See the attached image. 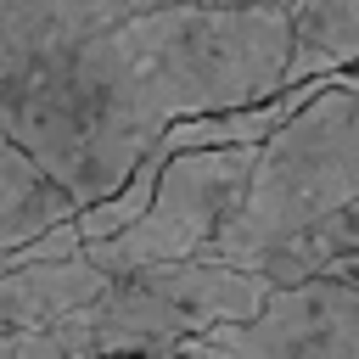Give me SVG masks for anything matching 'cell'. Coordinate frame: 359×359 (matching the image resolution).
<instances>
[{"mask_svg":"<svg viewBox=\"0 0 359 359\" xmlns=\"http://www.w3.org/2000/svg\"><path fill=\"white\" fill-rule=\"evenodd\" d=\"M292 28L286 0H157L39 62L0 118L90 208L163 146L168 123L275 95Z\"/></svg>","mask_w":359,"mask_h":359,"instance_id":"1","label":"cell"},{"mask_svg":"<svg viewBox=\"0 0 359 359\" xmlns=\"http://www.w3.org/2000/svg\"><path fill=\"white\" fill-rule=\"evenodd\" d=\"M348 202H359V84L331 73V84L264 140L247 196L219 224L208 252L264 269L275 247Z\"/></svg>","mask_w":359,"mask_h":359,"instance_id":"2","label":"cell"},{"mask_svg":"<svg viewBox=\"0 0 359 359\" xmlns=\"http://www.w3.org/2000/svg\"><path fill=\"white\" fill-rule=\"evenodd\" d=\"M258 151L264 146H185V151H174L157 174L151 208L129 230H118L107 241H90L84 252L107 275H129L140 264H168V258L208 252L219 224L241 208L247 180L258 168Z\"/></svg>","mask_w":359,"mask_h":359,"instance_id":"3","label":"cell"},{"mask_svg":"<svg viewBox=\"0 0 359 359\" xmlns=\"http://www.w3.org/2000/svg\"><path fill=\"white\" fill-rule=\"evenodd\" d=\"M185 359H359V280L309 275L275 286L252 320L180 342Z\"/></svg>","mask_w":359,"mask_h":359,"instance_id":"4","label":"cell"},{"mask_svg":"<svg viewBox=\"0 0 359 359\" xmlns=\"http://www.w3.org/2000/svg\"><path fill=\"white\" fill-rule=\"evenodd\" d=\"M56 337L67 342L73 359H163L180 353L185 337H196L191 314L157 292L146 275H112L107 292H95L90 303H79L67 320H56Z\"/></svg>","mask_w":359,"mask_h":359,"instance_id":"5","label":"cell"},{"mask_svg":"<svg viewBox=\"0 0 359 359\" xmlns=\"http://www.w3.org/2000/svg\"><path fill=\"white\" fill-rule=\"evenodd\" d=\"M140 6L157 0H0V107L28 84L39 62Z\"/></svg>","mask_w":359,"mask_h":359,"instance_id":"6","label":"cell"},{"mask_svg":"<svg viewBox=\"0 0 359 359\" xmlns=\"http://www.w3.org/2000/svg\"><path fill=\"white\" fill-rule=\"evenodd\" d=\"M73 213H79V196L0 118V252L34 241L39 230H50L56 219H73Z\"/></svg>","mask_w":359,"mask_h":359,"instance_id":"7","label":"cell"},{"mask_svg":"<svg viewBox=\"0 0 359 359\" xmlns=\"http://www.w3.org/2000/svg\"><path fill=\"white\" fill-rule=\"evenodd\" d=\"M292 67L286 84L342 73L359 62V0H297L292 6Z\"/></svg>","mask_w":359,"mask_h":359,"instance_id":"8","label":"cell"},{"mask_svg":"<svg viewBox=\"0 0 359 359\" xmlns=\"http://www.w3.org/2000/svg\"><path fill=\"white\" fill-rule=\"evenodd\" d=\"M174 151L168 146H151L140 163H135V174L112 191V196H101V202H90V208H79V230H84V247L90 241H107V236H118V230H129L146 208H151V191H157V174H163V163H168Z\"/></svg>","mask_w":359,"mask_h":359,"instance_id":"9","label":"cell"},{"mask_svg":"<svg viewBox=\"0 0 359 359\" xmlns=\"http://www.w3.org/2000/svg\"><path fill=\"white\" fill-rule=\"evenodd\" d=\"M0 359H73L56 325H0Z\"/></svg>","mask_w":359,"mask_h":359,"instance_id":"10","label":"cell"},{"mask_svg":"<svg viewBox=\"0 0 359 359\" xmlns=\"http://www.w3.org/2000/svg\"><path fill=\"white\" fill-rule=\"evenodd\" d=\"M286 6H297V0H286Z\"/></svg>","mask_w":359,"mask_h":359,"instance_id":"11","label":"cell"},{"mask_svg":"<svg viewBox=\"0 0 359 359\" xmlns=\"http://www.w3.org/2000/svg\"><path fill=\"white\" fill-rule=\"evenodd\" d=\"M118 359H123V353H118Z\"/></svg>","mask_w":359,"mask_h":359,"instance_id":"12","label":"cell"}]
</instances>
